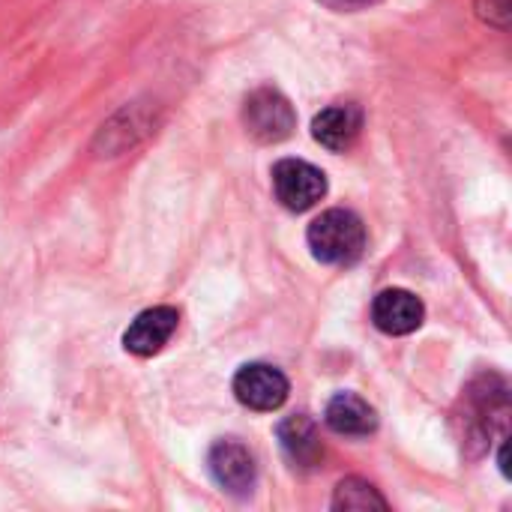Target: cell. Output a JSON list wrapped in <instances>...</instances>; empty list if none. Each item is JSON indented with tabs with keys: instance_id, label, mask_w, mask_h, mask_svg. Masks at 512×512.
Masks as SVG:
<instances>
[{
	"instance_id": "cell-1",
	"label": "cell",
	"mask_w": 512,
	"mask_h": 512,
	"mask_svg": "<svg viewBox=\"0 0 512 512\" xmlns=\"http://www.w3.org/2000/svg\"><path fill=\"white\" fill-rule=\"evenodd\" d=\"M306 243L315 261L330 267H348L360 261V255L366 252V228L357 213L333 207L324 210L318 219H312L306 231Z\"/></svg>"
},
{
	"instance_id": "cell-2",
	"label": "cell",
	"mask_w": 512,
	"mask_h": 512,
	"mask_svg": "<svg viewBox=\"0 0 512 512\" xmlns=\"http://www.w3.org/2000/svg\"><path fill=\"white\" fill-rule=\"evenodd\" d=\"M243 123H246L249 135H255L258 141L276 144V141H285L294 132L297 114H294L291 102L276 87H258L255 93L246 96Z\"/></svg>"
},
{
	"instance_id": "cell-3",
	"label": "cell",
	"mask_w": 512,
	"mask_h": 512,
	"mask_svg": "<svg viewBox=\"0 0 512 512\" xmlns=\"http://www.w3.org/2000/svg\"><path fill=\"white\" fill-rule=\"evenodd\" d=\"M273 192L285 210L303 213L327 195V177L312 162L279 159L273 165Z\"/></svg>"
},
{
	"instance_id": "cell-4",
	"label": "cell",
	"mask_w": 512,
	"mask_h": 512,
	"mask_svg": "<svg viewBox=\"0 0 512 512\" xmlns=\"http://www.w3.org/2000/svg\"><path fill=\"white\" fill-rule=\"evenodd\" d=\"M207 471L213 477V483L234 498H246L255 489L258 480V468L252 453L240 444V441H216L207 453Z\"/></svg>"
},
{
	"instance_id": "cell-5",
	"label": "cell",
	"mask_w": 512,
	"mask_h": 512,
	"mask_svg": "<svg viewBox=\"0 0 512 512\" xmlns=\"http://www.w3.org/2000/svg\"><path fill=\"white\" fill-rule=\"evenodd\" d=\"M288 378L267 363H249L234 375V396L249 411H276L288 399Z\"/></svg>"
},
{
	"instance_id": "cell-6",
	"label": "cell",
	"mask_w": 512,
	"mask_h": 512,
	"mask_svg": "<svg viewBox=\"0 0 512 512\" xmlns=\"http://www.w3.org/2000/svg\"><path fill=\"white\" fill-rule=\"evenodd\" d=\"M177 324H180V315L174 306H153V309H144L123 333V348L135 357H153L159 354L171 336L177 333Z\"/></svg>"
},
{
	"instance_id": "cell-7",
	"label": "cell",
	"mask_w": 512,
	"mask_h": 512,
	"mask_svg": "<svg viewBox=\"0 0 512 512\" xmlns=\"http://www.w3.org/2000/svg\"><path fill=\"white\" fill-rule=\"evenodd\" d=\"M426 318L423 300L405 288H387L372 303V321L387 336H408Z\"/></svg>"
},
{
	"instance_id": "cell-8",
	"label": "cell",
	"mask_w": 512,
	"mask_h": 512,
	"mask_svg": "<svg viewBox=\"0 0 512 512\" xmlns=\"http://www.w3.org/2000/svg\"><path fill=\"white\" fill-rule=\"evenodd\" d=\"M279 435V447L285 453V459L291 462V468L297 471H315L324 459V444L318 435V426L306 417V414H294L288 420L279 423L276 429Z\"/></svg>"
},
{
	"instance_id": "cell-9",
	"label": "cell",
	"mask_w": 512,
	"mask_h": 512,
	"mask_svg": "<svg viewBox=\"0 0 512 512\" xmlns=\"http://www.w3.org/2000/svg\"><path fill=\"white\" fill-rule=\"evenodd\" d=\"M360 129H363V111L354 102H336L324 108L321 114H315L312 120L315 141L333 153L354 147V141L360 138Z\"/></svg>"
},
{
	"instance_id": "cell-10",
	"label": "cell",
	"mask_w": 512,
	"mask_h": 512,
	"mask_svg": "<svg viewBox=\"0 0 512 512\" xmlns=\"http://www.w3.org/2000/svg\"><path fill=\"white\" fill-rule=\"evenodd\" d=\"M324 420L336 435H345V438H366L378 429L375 408L354 393H336L327 405Z\"/></svg>"
},
{
	"instance_id": "cell-11",
	"label": "cell",
	"mask_w": 512,
	"mask_h": 512,
	"mask_svg": "<svg viewBox=\"0 0 512 512\" xmlns=\"http://www.w3.org/2000/svg\"><path fill=\"white\" fill-rule=\"evenodd\" d=\"M333 510H387L384 495L366 480H342L333 495Z\"/></svg>"
},
{
	"instance_id": "cell-12",
	"label": "cell",
	"mask_w": 512,
	"mask_h": 512,
	"mask_svg": "<svg viewBox=\"0 0 512 512\" xmlns=\"http://www.w3.org/2000/svg\"><path fill=\"white\" fill-rule=\"evenodd\" d=\"M477 12H480L483 21L504 30L507 21H510V0H477Z\"/></svg>"
},
{
	"instance_id": "cell-13",
	"label": "cell",
	"mask_w": 512,
	"mask_h": 512,
	"mask_svg": "<svg viewBox=\"0 0 512 512\" xmlns=\"http://www.w3.org/2000/svg\"><path fill=\"white\" fill-rule=\"evenodd\" d=\"M498 462H501V471H504V477H510V465H507V444L501 447V459H498Z\"/></svg>"
},
{
	"instance_id": "cell-14",
	"label": "cell",
	"mask_w": 512,
	"mask_h": 512,
	"mask_svg": "<svg viewBox=\"0 0 512 512\" xmlns=\"http://www.w3.org/2000/svg\"><path fill=\"white\" fill-rule=\"evenodd\" d=\"M333 3H342L345 6V3H369V0H333Z\"/></svg>"
}]
</instances>
